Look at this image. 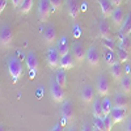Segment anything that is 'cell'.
Instances as JSON below:
<instances>
[{
	"label": "cell",
	"mask_w": 131,
	"mask_h": 131,
	"mask_svg": "<svg viewBox=\"0 0 131 131\" xmlns=\"http://www.w3.org/2000/svg\"><path fill=\"white\" fill-rule=\"evenodd\" d=\"M7 66H8V72L10 75V78H12L13 83H16L23 75V64L17 58H10Z\"/></svg>",
	"instance_id": "6da1fadb"
},
{
	"label": "cell",
	"mask_w": 131,
	"mask_h": 131,
	"mask_svg": "<svg viewBox=\"0 0 131 131\" xmlns=\"http://www.w3.org/2000/svg\"><path fill=\"white\" fill-rule=\"evenodd\" d=\"M50 96H51V100L55 104L63 102L64 98H66V91L57 80L52 81L51 85H50Z\"/></svg>",
	"instance_id": "7a4b0ae2"
},
{
	"label": "cell",
	"mask_w": 131,
	"mask_h": 131,
	"mask_svg": "<svg viewBox=\"0 0 131 131\" xmlns=\"http://www.w3.org/2000/svg\"><path fill=\"white\" fill-rule=\"evenodd\" d=\"M13 42V31L7 24L2 25V29H0V45H2V49H8L10 47Z\"/></svg>",
	"instance_id": "3957f363"
},
{
	"label": "cell",
	"mask_w": 131,
	"mask_h": 131,
	"mask_svg": "<svg viewBox=\"0 0 131 131\" xmlns=\"http://www.w3.org/2000/svg\"><path fill=\"white\" fill-rule=\"evenodd\" d=\"M51 10H54V9H52L50 0H39V3H38V17L42 23H46L49 20V17L51 15Z\"/></svg>",
	"instance_id": "277c9868"
},
{
	"label": "cell",
	"mask_w": 131,
	"mask_h": 131,
	"mask_svg": "<svg viewBox=\"0 0 131 131\" xmlns=\"http://www.w3.org/2000/svg\"><path fill=\"white\" fill-rule=\"evenodd\" d=\"M47 63H49V66H50V68L51 70H58V68H60V54L58 52V50H57V47L54 49V47H50L49 50H47Z\"/></svg>",
	"instance_id": "5b68a950"
},
{
	"label": "cell",
	"mask_w": 131,
	"mask_h": 131,
	"mask_svg": "<svg viewBox=\"0 0 131 131\" xmlns=\"http://www.w3.org/2000/svg\"><path fill=\"white\" fill-rule=\"evenodd\" d=\"M86 60H88L91 67H98L101 62V55H100V51L96 46H91L86 51Z\"/></svg>",
	"instance_id": "8992f818"
},
{
	"label": "cell",
	"mask_w": 131,
	"mask_h": 131,
	"mask_svg": "<svg viewBox=\"0 0 131 131\" xmlns=\"http://www.w3.org/2000/svg\"><path fill=\"white\" fill-rule=\"evenodd\" d=\"M71 54L73 55L76 63H81V62L85 59V57H86L85 47L81 45L80 42H75L73 45H72V47H71Z\"/></svg>",
	"instance_id": "52a82bcc"
},
{
	"label": "cell",
	"mask_w": 131,
	"mask_h": 131,
	"mask_svg": "<svg viewBox=\"0 0 131 131\" xmlns=\"http://www.w3.org/2000/svg\"><path fill=\"white\" fill-rule=\"evenodd\" d=\"M110 18H112V23L114 24V26L118 28V29H121V26L123 25L125 20H126V16H125L123 9H122L121 7H117V8L114 9V12H113V15H112Z\"/></svg>",
	"instance_id": "ba28073f"
},
{
	"label": "cell",
	"mask_w": 131,
	"mask_h": 131,
	"mask_svg": "<svg viewBox=\"0 0 131 131\" xmlns=\"http://www.w3.org/2000/svg\"><path fill=\"white\" fill-rule=\"evenodd\" d=\"M26 66H28L30 73L31 75H36V72L38 70V66H39V62H38V58H37L34 51H30L28 55H26Z\"/></svg>",
	"instance_id": "9c48e42d"
},
{
	"label": "cell",
	"mask_w": 131,
	"mask_h": 131,
	"mask_svg": "<svg viewBox=\"0 0 131 131\" xmlns=\"http://www.w3.org/2000/svg\"><path fill=\"white\" fill-rule=\"evenodd\" d=\"M80 98L84 104H91L94 101V91L91 85H84L80 91Z\"/></svg>",
	"instance_id": "30bf717a"
},
{
	"label": "cell",
	"mask_w": 131,
	"mask_h": 131,
	"mask_svg": "<svg viewBox=\"0 0 131 131\" xmlns=\"http://www.w3.org/2000/svg\"><path fill=\"white\" fill-rule=\"evenodd\" d=\"M60 113H62V117H63V119L66 122H71L72 119L75 118V110H73V106H72V104L70 101L63 104Z\"/></svg>",
	"instance_id": "8fae6325"
},
{
	"label": "cell",
	"mask_w": 131,
	"mask_h": 131,
	"mask_svg": "<svg viewBox=\"0 0 131 131\" xmlns=\"http://www.w3.org/2000/svg\"><path fill=\"white\" fill-rule=\"evenodd\" d=\"M110 117H112L114 123H121V122L125 121V118L127 117V112H126V109L113 106L112 112H110Z\"/></svg>",
	"instance_id": "7c38bea8"
},
{
	"label": "cell",
	"mask_w": 131,
	"mask_h": 131,
	"mask_svg": "<svg viewBox=\"0 0 131 131\" xmlns=\"http://www.w3.org/2000/svg\"><path fill=\"white\" fill-rule=\"evenodd\" d=\"M110 75L113 76L114 81H117V83L122 80V78H123L125 75H123V67H122V63L119 62V60L110 66Z\"/></svg>",
	"instance_id": "4fadbf2b"
},
{
	"label": "cell",
	"mask_w": 131,
	"mask_h": 131,
	"mask_svg": "<svg viewBox=\"0 0 131 131\" xmlns=\"http://www.w3.org/2000/svg\"><path fill=\"white\" fill-rule=\"evenodd\" d=\"M67 13L71 18L76 20L79 17V13H80V7H79V3L76 2V0H67Z\"/></svg>",
	"instance_id": "5bb4252c"
},
{
	"label": "cell",
	"mask_w": 131,
	"mask_h": 131,
	"mask_svg": "<svg viewBox=\"0 0 131 131\" xmlns=\"http://www.w3.org/2000/svg\"><path fill=\"white\" fill-rule=\"evenodd\" d=\"M98 3H100V7H101V10H102V16L105 18L112 17L115 7L113 5V3L110 0H98Z\"/></svg>",
	"instance_id": "9a60e30c"
},
{
	"label": "cell",
	"mask_w": 131,
	"mask_h": 131,
	"mask_svg": "<svg viewBox=\"0 0 131 131\" xmlns=\"http://www.w3.org/2000/svg\"><path fill=\"white\" fill-rule=\"evenodd\" d=\"M97 92L102 97L109 94V81L104 75H101L100 78L97 79Z\"/></svg>",
	"instance_id": "2e32d148"
},
{
	"label": "cell",
	"mask_w": 131,
	"mask_h": 131,
	"mask_svg": "<svg viewBox=\"0 0 131 131\" xmlns=\"http://www.w3.org/2000/svg\"><path fill=\"white\" fill-rule=\"evenodd\" d=\"M43 39L47 45H52L57 39V30L52 25H47V28L43 31Z\"/></svg>",
	"instance_id": "e0dca14e"
},
{
	"label": "cell",
	"mask_w": 131,
	"mask_h": 131,
	"mask_svg": "<svg viewBox=\"0 0 131 131\" xmlns=\"http://www.w3.org/2000/svg\"><path fill=\"white\" fill-rule=\"evenodd\" d=\"M57 50H58V52L60 54V57L67 55V54L70 52L71 47H70V41H68L67 37H62V38L59 39L58 45H57Z\"/></svg>",
	"instance_id": "ac0fdd59"
},
{
	"label": "cell",
	"mask_w": 131,
	"mask_h": 131,
	"mask_svg": "<svg viewBox=\"0 0 131 131\" xmlns=\"http://www.w3.org/2000/svg\"><path fill=\"white\" fill-rule=\"evenodd\" d=\"M76 60L73 58L72 54H67V55H63L60 58V68H64V70H71L73 66H75Z\"/></svg>",
	"instance_id": "d6986e66"
},
{
	"label": "cell",
	"mask_w": 131,
	"mask_h": 131,
	"mask_svg": "<svg viewBox=\"0 0 131 131\" xmlns=\"http://www.w3.org/2000/svg\"><path fill=\"white\" fill-rule=\"evenodd\" d=\"M113 106L115 107H122V109H126L128 106V100L127 97L122 93H117L113 98Z\"/></svg>",
	"instance_id": "ffe728a7"
},
{
	"label": "cell",
	"mask_w": 131,
	"mask_h": 131,
	"mask_svg": "<svg viewBox=\"0 0 131 131\" xmlns=\"http://www.w3.org/2000/svg\"><path fill=\"white\" fill-rule=\"evenodd\" d=\"M104 59L106 62V64L110 67L112 64H114L115 62H118V58H117V52L114 54V50H110V49H106L105 52H104Z\"/></svg>",
	"instance_id": "44dd1931"
},
{
	"label": "cell",
	"mask_w": 131,
	"mask_h": 131,
	"mask_svg": "<svg viewBox=\"0 0 131 131\" xmlns=\"http://www.w3.org/2000/svg\"><path fill=\"white\" fill-rule=\"evenodd\" d=\"M93 115L94 118H104V109H102V101L101 100H94L93 101Z\"/></svg>",
	"instance_id": "7402d4cb"
},
{
	"label": "cell",
	"mask_w": 131,
	"mask_h": 131,
	"mask_svg": "<svg viewBox=\"0 0 131 131\" xmlns=\"http://www.w3.org/2000/svg\"><path fill=\"white\" fill-rule=\"evenodd\" d=\"M64 68H58V71L55 72V80L63 86V88H66V85H67V73H66Z\"/></svg>",
	"instance_id": "603a6c76"
},
{
	"label": "cell",
	"mask_w": 131,
	"mask_h": 131,
	"mask_svg": "<svg viewBox=\"0 0 131 131\" xmlns=\"http://www.w3.org/2000/svg\"><path fill=\"white\" fill-rule=\"evenodd\" d=\"M98 34H100L101 39H109L110 38V28H109V25L105 21H102L100 24V26H98Z\"/></svg>",
	"instance_id": "cb8c5ba5"
},
{
	"label": "cell",
	"mask_w": 131,
	"mask_h": 131,
	"mask_svg": "<svg viewBox=\"0 0 131 131\" xmlns=\"http://www.w3.org/2000/svg\"><path fill=\"white\" fill-rule=\"evenodd\" d=\"M119 30H121V34H122L123 37L131 36V15H128V16L126 17L123 25L121 26V29H119Z\"/></svg>",
	"instance_id": "d4e9b609"
},
{
	"label": "cell",
	"mask_w": 131,
	"mask_h": 131,
	"mask_svg": "<svg viewBox=\"0 0 131 131\" xmlns=\"http://www.w3.org/2000/svg\"><path fill=\"white\" fill-rule=\"evenodd\" d=\"M119 83H121L122 91H123L126 94H128V93L131 92V76H128V75L123 76V78H122V80L119 81Z\"/></svg>",
	"instance_id": "484cf974"
},
{
	"label": "cell",
	"mask_w": 131,
	"mask_h": 131,
	"mask_svg": "<svg viewBox=\"0 0 131 131\" xmlns=\"http://www.w3.org/2000/svg\"><path fill=\"white\" fill-rule=\"evenodd\" d=\"M117 58H118V60L121 62L122 64L123 63H127V60H128V51H126V50L119 47L117 50Z\"/></svg>",
	"instance_id": "4316f807"
},
{
	"label": "cell",
	"mask_w": 131,
	"mask_h": 131,
	"mask_svg": "<svg viewBox=\"0 0 131 131\" xmlns=\"http://www.w3.org/2000/svg\"><path fill=\"white\" fill-rule=\"evenodd\" d=\"M33 2H34V0H24V3L21 4V7H20L21 13H24V15L29 13L31 10V8H33Z\"/></svg>",
	"instance_id": "83f0119b"
},
{
	"label": "cell",
	"mask_w": 131,
	"mask_h": 131,
	"mask_svg": "<svg viewBox=\"0 0 131 131\" xmlns=\"http://www.w3.org/2000/svg\"><path fill=\"white\" fill-rule=\"evenodd\" d=\"M102 109H104L105 117L106 115H110V112H112L113 106H112V101L109 100V98H104V100H102Z\"/></svg>",
	"instance_id": "f1b7e54d"
},
{
	"label": "cell",
	"mask_w": 131,
	"mask_h": 131,
	"mask_svg": "<svg viewBox=\"0 0 131 131\" xmlns=\"http://www.w3.org/2000/svg\"><path fill=\"white\" fill-rule=\"evenodd\" d=\"M119 47L126 50V51H128V52H131V39L128 37H123L121 43H119Z\"/></svg>",
	"instance_id": "f546056e"
},
{
	"label": "cell",
	"mask_w": 131,
	"mask_h": 131,
	"mask_svg": "<svg viewBox=\"0 0 131 131\" xmlns=\"http://www.w3.org/2000/svg\"><path fill=\"white\" fill-rule=\"evenodd\" d=\"M50 3L52 5V9L57 10V12H59L63 7V0H50Z\"/></svg>",
	"instance_id": "4dcf8cb0"
},
{
	"label": "cell",
	"mask_w": 131,
	"mask_h": 131,
	"mask_svg": "<svg viewBox=\"0 0 131 131\" xmlns=\"http://www.w3.org/2000/svg\"><path fill=\"white\" fill-rule=\"evenodd\" d=\"M104 122H105V128H106V131H110L112 130V127H113V119H112V117L110 115H106V117H104Z\"/></svg>",
	"instance_id": "1f68e13d"
},
{
	"label": "cell",
	"mask_w": 131,
	"mask_h": 131,
	"mask_svg": "<svg viewBox=\"0 0 131 131\" xmlns=\"http://www.w3.org/2000/svg\"><path fill=\"white\" fill-rule=\"evenodd\" d=\"M94 126L97 127V130H106L105 128V122H104V118H96V121H94Z\"/></svg>",
	"instance_id": "d6a6232c"
},
{
	"label": "cell",
	"mask_w": 131,
	"mask_h": 131,
	"mask_svg": "<svg viewBox=\"0 0 131 131\" xmlns=\"http://www.w3.org/2000/svg\"><path fill=\"white\" fill-rule=\"evenodd\" d=\"M7 2H8V0H0V12H3V10L5 9Z\"/></svg>",
	"instance_id": "836d02e7"
},
{
	"label": "cell",
	"mask_w": 131,
	"mask_h": 131,
	"mask_svg": "<svg viewBox=\"0 0 131 131\" xmlns=\"http://www.w3.org/2000/svg\"><path fill=\"white\" fill-rule=\"evenodd\" d=\"M24 3V0H12V4H13V7H21V4Z\"/></svg>",
	"instance_id": "e575fe53"
},
{
	"label": "cell",
	"mask_w": 131,
	"mask_h": 131,
	"mask_svg": "<svg viewBox=\"0 0 131 131\" xmlns=\"http://www.w3.org/2000/svg\"><path fill=\"white\" fill-rule=\"evenodd\" d=\"M110 2H112V3H113V5L117 8V7H121V4H122L123 0H110Z\"/></svg>",
	"instance_id": "d590c367"
},
{
	"label": "cell",
	"mask_w": 131,
	"mask_h": 131,
	"mask_svg": "<svg viewBox=\"0 0 131 131\" xmlns=\"http://www.w3.org/2000/svg\"><path fill=\"white\" fill-rule=\"evenodd\" d=\"M126 130H130V131H131V119L128 121V123H127V126H126Z\"/></svg>",
	"instance_id": "8d00e7d4"
},
{
	"label": "cell",
	"mask_w": 131,
	"mask_h": 131,
	"mask_svg": "<svg viewBox=\"0 0 131 131\" xmlns=\"http://www.w3.org/2000/svg\"><path fill=\"white\" fill-rule=\"evenodd\" d=\"M8 2H12V0H8Z\"/></svg>",
	"instance_id": "74e56055"
},
{
	"label": "cell",
	"mask_w": 131,
	"mask_h": 131,
	"mask_svg": "<svg viewBox=\"0 0 131 131\" xmlns=\"http://www.w3.org/2000/svg\"><path fill=\"white\" fill-rule=\"evenodd\" d=\"M130 73H131V72H130Z\"/></svg>",
	"instance_id": "f35d334b"
}]
</instances>
